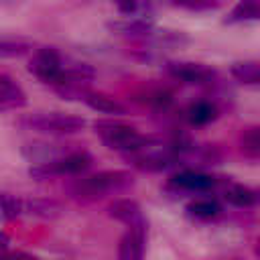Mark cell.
I'll return each instance as SVG.
<instances>
[{
	"mask_svg": "<svg viewBox=\"0 0 260 260\" xmlns=\"http://www.w3.org/2000/svg\"><path fill=\"white\" fill-rule=\"evenodd\" d=\"M146 230H128L118 244V260H142L144 258Z\"/></svg>",
	"mask_w": 260,
	"mask_h": 260,
	"instance_id": "30bf717a",
	"label": "cell"
},
{
	"mask_svg": "<svg viewBox=\"0 0 260 260\" xmlns=\"http://www.w3.org/2000/svg\"><path fill=\"white\" fill-rule=\"evenodd\" d=\"M219 211H221V207L215 199H197L187 205V213L193 217H199V219H211Z\"/></svg>",
	"mask_w": 260,
	"mask_h": 260,
	"instance_id": "44dd1931",
	"label": "cell"
},
{
	"mask_svg": "<svg viewBox=\"0 0 260 260\" xmlns=\"http://www.w3.org/2000/svg\"><path fill=\"white\" fill-rule=\"evenodd\" d=\"M256 193H258V199H260V189H258V191H256Z\"/></svg>",
	"mask_w": 260,
	"mask_h": 260,
	"instance_id": "f1b7e54d",
	"label": "cell"
},
{
	"mask_svg": "<svg viewBox=\"0 0 260 260\" xmlns=\"http://www.w3.org/2000/svg\"><path fill=\"white\" fill-rule=\"evenodd\" d=\"M22 213V199L8 195V193H0V219H14Z\"/></svg>",
	"mask_w": 260,
	"mask_h": 260,
	"instance_id": "7402d4cb",
	"label": "cell"
},
{
	"mask_svg": "<svg viewBox=\"0 0 260 260\" xmlns=\"http://www.w3.org/2000/svg\"><path fill=\"white\" fill-rule=\"evenodd\" d=\"M32 51V43L26 39H12V37H2L0 39V57L10 59V57H22Z\"/></svg>",
	"mask_w": 260,
	"mask_h": 260,
	"instance_id": "d6986e66",
	"label": "cell"
},
{
	"mask_svg": "<svg viewBox=\"0 0 260 260\" xmlns=\"http://www.w3.org/2000/svg\"><path fill=\"white\" fill-rule=\"evenodd\" d=\"M116 6L122 14H126L130 18V16H136L140 12L142 4H140V0H116Z\"/></svg>",
	"mask_w": 260,
	"mask_h": 260,
	"instance_id": "cb8c5ba5",
	"label": "cell"
},
{
	"mask_svg": "<svg viewBox=\"0 0 260 260\" xmlns=\"http://www.w3.org/2000/svg\"><path fill=\"white\" fill-rule=\"evenodd\" d=\"M169 4L185 8V10H193V12H205V10L217 8L219 0H169Z\"/></svg>",
	"mask_w": 260,
	"mask_h": 260,
	"instance_id": "603a6c76",
	"label": "cell"
},
{
	"mask_svg": "<svg viewBox=\"0 0 260 260\" xmlns=\"http://www.w3.org/2000/svg\"><path fill=\"white\" fill-rule=\"evenodd\" d=\"M63 67H65V61L59 55V51L53 49V47H41V49H37L32 53L30 61H28V71L39 81H43V83H47L51 87L61 77Z\"/></svg>",
	"mask_w": 260,
	"mask_h": 260,
	"instance_id": "8992f818",
	"label": "cell"
},
{
	"mask_svg": "<svg viewBox=\"0 0 260 260\" xmlns=\"http://www.w3.org/2000/svg\"><path fill=\"white\" fill-rule=\"evenodd\" d=\"M221 260H242V258H221Z\"/></svg>",
	"mask_w": 260,
	"mask_h": 260,
	"instance_id": "83f0119b",
	"label": "cell"
},
{
	"mask_svg": "<svg viewBox=\"0 0 260 260\" xmlns=\"http://www.w3.org/2000/svg\"><path fill=\"white\" fill-rule=\"evenodd\" d=\"M169 187L177 189V191H185V193H203V191H211L217 187V179L201 173V171H193V169H185L179 171L171 177Z\"/></svg>",
	"mask_w": 260,
	"mask_h": 260,
	"instance_id": "ba28073f",
	"label": "cell"
},
{
	"mask_svg": "<svg viewBox=\"0 0 260 260\" xmlns=\"http://www.w3.org/2000/svg\"><path fill=\"white\" fill-rule=\"evenodd\" d=\"M240 150L250 158H260V126L246 128L240 134Z\"/></svg>",
	"mask_w": 260,
	"mask_h": 260,
	"instance_id": "ffe728a7",
	"label": "cell"
},
{
	"mask_svg": "<svg viewBox=\"0 0 260 260\" xmlns=\"http://www.w3.org/2000/svg\"><path fill=\"white\" fill-rule=\"evenodd\" d=\"M22 213L43 217V219H55L63 213V205L49 197H24L22 199Z\"/></svg>",
	"mask_w": 260,
	"mask_h": 260,
	"instance_id": "7c38bea8",
	"label": "cell"
},
{
	"mask_svg": "<svg viewBox=\"0 0 260 260\" xmlns=\"http://www.w3.org/2000/svg\"><path fill=\"white\" fill-rule=\"evenodd\" d=\"M250 20H260V0H240L225 16L228 24L250 22Z\"/></svg>",
	"mask_w": 260,
	"mask_h": 260,
	"instance_id": "2e32d148",
	"label": "cell"
},
{
	"mask_svg": "<svg viewBox=\"0 0 260 260\" xmlns=\"http://www.w3.org/2000/svg\"><path fill=\"white\" fill-rule=\"evenodd\" d=\"M223 199L234 205V207H252L254 203H258V193L250 187H244V185H238V183H232L223 189Z\"/></svg>",
	"mask_w": 260,
	"mask_h": 260,
	"instance_id": "9a60e30c",
	"label": "cell"
},
{
	"mask_svg": "<svg viewBox=\"0 0 260 260\" xmlns=\"http://www.w3.org/2000/svg\"><path fill=\"white\" fill-rule=\"evenodd\" d=\"M0 260H39L24 252H12V254H0Z\"/></svg>",
	"mask_w": 260,
	"mask_h": 260,
	"instance_id": "d4e9b609",
	"label": "cell"
},
{
	"mask_svg": "<svg viewBox=\"0 0 260 260\" xmlns=\"http://www.w3.org/2000/svg\"><path fill=\"white\" fill-rule=\"evenodd\" d=\"M167 73L173 79H179L189 85H207L215 77V71L211 67L193 61H171L167 63Z\"/></svg>",
	"mask_w": 260,
	"mask_h": 260,
	"instance_id": "52a82bcc",
	"label": "cell"
},
{
	"mask_svg": "<svg viewBox=\"0 0 260 260\" xmlns=\"http://www.w3.org/2000/svg\"><path fill=\"white\" fill-rule=\"evenodd\" d=\"M136 102L146 104L154 110H167L173 104V93L162 87H146L140 93H136Z\"/></svg>",
	"mask_w": 260,
	"mask_h": 260,
	"instance_id": "e0dca14e",
	"label": "cell"
},
{
	"mask_svg": "<svg viewBox=\"0 0 260 260\" xmlns=\"http://www.w3.org/2000/svg\"><path fill=\"white\" fill-rule=\"evenodd\" d=\"M93 79V69L85 63H65L61 77L55 81L53 89L63 100H83L89 93V83Z\"/></svg>",
	"mask_w": 260,
	"mask_h": 260,
	"instance_id": "5b68a950",
	"label": "cell"
},
{
	"mask_svg": "<svg viewBox=\"0 0 260 260\" xmlns=\"http://www.w3.org/2000/svg\"><path fill=\"white\" fill-rule=\"evenodd\" d=\"M26 104L24 89L6 73H0V112L16 110Z\"/></svg>",
	"mask_w": 260,
	"mask_h": 260,
	"instance_id": "8fae6325",
	"label": "cell"
},
{
	"mask_svg": "<svg viewBox=\"0 0 260 260\" xmlns=\"http://www.w3.org/2000/svg\"><path fill=\"white\" fill-rule=\"evenodd\" d=\"M93 158L89 152L85 150H73V152H65L55 160L49 162H41V165H32L28 169V175L32 179H51V177H75L85 173L91 167Z\"/></svg>",
	"mask_w": 260,
	"mask_h": 260,
	"instance_id": "3957f363",
	"label": "cell"
},
{
	"mask_svg": "<svg viewBox=\"0 0 260 260\" xmlns=\"http://www.w3.org/2000/svg\"><path fill=\"white\" fill-rule=\"evenodd\" d=\"M256 254L260 256V240H258V244H256Z\"/></svg>",
	"mask_w": 260,
	"mask_h": 260,
	"instance_id": "4316f807",
	"label": "cell"
},
{
	"mask_svg": "<svg viewBox=\"0 0 260 260\" xmlns=\"http://www.w3.org/2000/svg\"><path fill=\"white\" fill-rule=\"evenodd\" d=\"M108 215L122 221L124 225H128V230H148L146 217L134 199H116L108 207Z\"/></svg>",
	"mask_w": 260,
	"mask_h": 260,
	"instance_id": "9c48e42d",
	"label": "cell"
},
{
	"mask_svg": "<svg viewBox=\"0 0 260 260\" xmlns=\"http://www.w3.org/2000/svg\"><path fill=\"white\" fill-rule=\"evenodd\" d=\"M83 102L95 110V112H102V114H110V116H124L126 114V106L120 104L116 98L112 95H106V93H100V91H89Z\"/></svg>",
	"mask_w": 260,
	"mask_h": 260,
	"instance_id": "4fadbf2b",
	"label": "cell"
},
{
	"mask_svg": "<svg viewBox=\"0 0 260 260\" xmlns=\"http://www.w3.org/2000/svg\"><path fill=\"white\" fill-rule=\"evenodd\" d=\"M95 134L108 148L124 154H134L154 142L152 138L140 134L136 128L118 122H95Z\"/></svg>",
	"mask_w": 260,
	"mask_h": 260,
	"instance_id": "7a4b0ae2",
	"label": "cell"
},
{
	"mask_svg": "<svg viewBox=\"0 0 260 260\" xmlns=\"http://www.w3.org/2000/svg\"><path fill=\"white\" fill-rule=\"evenodd\" d=\"M219 116V110L213 102H207V100H199V102H193L189 108H187V120L191 126H205V124H211L213 120H217Z\"/></svg>",
	"mask_w": 260,
	"mask_h": 260,
	"instance_id": "5bb4252c",
	"label": "cell"
},
{
	"mask_svg": "<svg viewBox=\"0 0 260 260\" xmlns=\"http://www.w3.org/2000/svg\"><path fill=\"white\" fill-rule=\"evenodd\" d=\"M230 73L248 85H260V61H240L234 63Z\"/></svg>",
	"mask_w": 260,
	"mask_h": 260,
	"instance_id": "ac0fdd59",
	"label": "cell"
},
{
	"mask_svg": "<svg viewBox=\"0 0 260 260\" xmlns=\"http://www.w3.org/2000/svg\"><path fill=\"white\" fill-rule=\"evenodd\" d=\"M0 2H6V0H0Z\"/></svg>",
	"mask_w": 260,
	"mask_h": 260,
	"instance_id": "f546056e",
	"label": "cell"
},
{
	"mask_svg": "<svg viewBox=\"0 0 260 260\" xmlns=\"http://www.w3.org/2000/svg\"><path fill=\"white\" fill-rule=\"evenodd\" d=\"M20 124L28 130H37L43 134H75L85 128V120L79 116L63 114V112H35L20 120Z\"/></svg>",
	"mask_w": 260,
	"mask_h": 260,
	"instance_id": "277c9868",
	"label": "cell"
},
{
	"mask_svg": "<svg viewBox=\"0 0 260 260\" xmlns=\"http://www.w3.org/2000/svg\"><path fill=\"white\" fill-rule=\"evenodd\" d=\"M8 246H10V238H8L6 232L0 230V254H4V252L8 250Z\"/></svg>",
	"mask_w": 260,
	"mask_h": 260,
	"instance_id": "484cf974",
	"label": "cell"
},
{
	"mask_svg": "<svg viewBox=\"0 0 260 260\" xmlns=\"http://www.w3.org/2000/svg\"><path fill=\"white\" fill-rule=\"evenodd\" d=\"M132 185H134V175L128 171H100V173L71 181L67 185V191L73 199L98 201L108 195L124 193Z\"/></svg>",
	"mask_w": 260,
	"mask_h": 260,
	"instance_id": "6da1fadb",
	"label": "cell"
}]
</instances>
